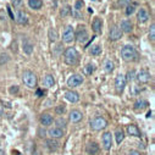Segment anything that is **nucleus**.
Listing matches in <instances>:
<instances>
[{
  "mask_svg": "<svg viewBox=\"0 0 155 155\" xmlns=\"http://www.w3.org/2000/svg\"><path fill=\"white\" fill-rule=\"evenodd\" d=\"M78 53L74 48H67L64 53V61L70 66H74L78 62Z\"/></svg>",
  "mask_w": 155,
  "mask_h": 155,
  "instance_id": "1",
  "label": "nucleus"
},
{
  "mask_svg": "<svg viewBox=\"0 0 155 155\" xmlns=\"http://www.w3.org/2000/svg\"><path fill=\"white\" fill-rule=\"evenodd\" d=\"M22 81L28 88H34L37 86V76L32 71H25L22 74Z\"/></svg>",
  "mask_w": 155,
  "mask_h": 155,
  "instance_id": "2",
  "label": "nucleus"
},
{
  "mask_svg": "<svg viewBox=\"0 0 155 155\" xmlns=\"http://www.w3.org/2000/svg\"><path fill=\"white\" fill-rule=\"evenodd\" d=\"M121 56L125 61H133L137 58V51L132 45H125L121 50Z\"/></svg>",
  "mask_w": 155,
  "mask_h": 155,
  "instance_id": "3",
  "label": "nucleus"
},
{
  "mask_svg": "<svg viewBox=\"0 0 155 155\" xmlns=\"http://www.w3.org/2000/svg\"><path fill=\"white\" fill-rule=\"evenodd\" d=\"M107 126V122L101 116H95L93 120H91V128L93 131H101Z\"/></svg>",
  "mask_w": 155,
  "mask_h": 155,
  "instance_id": "4",
  "label": "nucleus"
},
{
  "mask_svg": "<svg viewBox=\"0 0 155 155\" xmlns=\"http://www.w3.org/2000/svg\"><path fill=\"white\" fill-rule=\"evenodd\" d=\"M74 37L77 38V42L78 43H86L88 41V32L84 26H80L77 28V32L74 33Z\"/></svg>",
  "mask_w": 155,
  "mask_h": 155,
  "instance_id": "5",
  "label": "nucleus"
},
{
  "mask_svg": "<svg viewBox=\"0 0 155 155\" xmlns=\"http://www.w3.org/2000/svg\"><path fill=\"white\" fill-rule=\"evenodd\" d=\"M74 39V29L72 26H67L62 33V41L65 43H71Z\"/></svg>",
  "mask_w": 155,
  "mask_h": 155,
  "instance_id": "6",
  "label": "nucleus"
},
{
  "mask_svg": "<svg viewBox=\"0 0 155 155\" xmlns=\"http://www.w3.org/2000/svg\"><path fill=\"white\" fill-rule=\"evenodd\" d=\"M126 77L124 74H119L117 77H116V80H115V87H116V91H117L119 93H122L125 87H126Z\"/></svg>",
  "mask_w": 155,
  "mask_h": 155,
  "instance_id": "7",
  "label": "nucleus"
},
{
  "mask_svg": "<svg viewBox=\"0 0 155 155\" xmlns=\"http://www.w3.org/2000/svg\"><path fill=\"white\" fill-rule=\"evenodd\" d=\"M82 82H83V77L81 74H72L67 80V86L68 87H77V86L82 84Z\"/></svg>",
  "mask_w": 155,
  "mask_h": 155,
  "instance_id": "8",
  "label": "nucleus"
},
{
  "mask_svg": "<svg viewBox=\"0 0 155 155\" xmlns=\"http://www.w3.org/2000/svg\"><path fill=\"white\" fill-rule=\"evenodd\" d=\"M122 37V31L120 29L119 26H112V28L110 29V39L111 41H119Z\"/></svg>",
  "mask_w": 155,
  "mask_h": 155,
  "instance_id": "9",
  "label": "nucleus"
},
{
  "mask_svg": "<svg viewBox=\"0 0 155 155\" xmlns=\"http://www.w3.org/2000/svg\"><path fill=\"white\" fill-rule=\"evenodd\" d=\"M101 140H103V147H104L105 150H109L112 147V137H111V133L110 132H105L103 134Z\"/></svg>",
  "mask_w": 155,
  "mask_h": 155,
  "instance_id": "10",
  "label": "nucleus"
},
{
  "mask_svg": "<svg viewBox=\"0 0 155 155\" xmlns=\"http://www.w3.org/2000/svg\"><path fill=\"white\" fill-rule=\"evenodd\" d=\"M150 78H151V76H150V73L147 70H142L137 74V80H138L139 83H148L150 81Z\"/></svg>",
  "mask_w": 155,
  "mask_h": 155,
  "instance_id": "11",
  "label": "nucleus"
},
{
  "mask_svg": "<svg viewBox=\"0 0 155 155\" xmlns=\"http://www.w3.org/2000/svg\"><path fill=\"white\" fill-rule=\"evenodd\" d=\"M15 20H16V22H17L18 25H26L27 21H28V16H27V14H26L23 10H18V11L16 12Z\"/></svg>",
  "mask_w": 155,
  "mask_h": 155,
  "instance_id": "12",
  "label": "nucleus"
},
{
  "mask_svg": "<svg viewBox=\"0 0 155 155\" xmlns=\"http://www.w3.org/2000/svg\"><path fill=\"white\" fill-rule=\"evenodd\" d=\"M49 136L53 138V139H58V138H61L64 136V131L62 128H59V127H53L48 131Z\"/></svg>",
  "mask_w": 155,
  "mask_h": 155,
  "instance_id": "13",
  "label": "nucleus"
},
{
  "mask_svg": "<svg viewBox=\"0 0 155 155\" xmlns=\"http://www.w3.org/2000/svg\"><path fill=\"white\" fill-rule=\"evenodd\" d=\"M65 98L70 101V103H77L80 101V94L77 92H73V91H68L65 93Z\"/></svg>",
  "mask_w": 155,
  "mask_h": 155,
  "instance_id": "14",
  "label": "nucleus"
},
{
  "mask_svg": "<svg viewBox=\"0 0 155 155\" xmlns=\"http://www.w3.org/2000/svg\"><path fill=\"white\" fill-rule=\"evenodd\" d=\"M82 117H83V115H82V112L80 110H72L70 112V120L72 122H74V124L76 122H80L82 120Z\"/></svg>",
  "mask_w": 155,
  "mask_h": 155,
  "instance_id": "15",
  "label": "nucleus"
},
{
  "mask_svg": "<svg viewBox=\"0 0 155 155\" xmlns=\"http://www.w3.org/2000/svg\"><path fill=\"white\" fill-rule=\"evenodd\" d=\"M149 18H150V15H149V12H148L145 9H140V10L138 11V21H139L140 23L147 22Z\"/></svg>",
  "mask_w": 155,
  "mask_h": 155,
  "instance_id": "16",
  "label": "nucleus"
},
{
  "mask_svg": "<svg viewBox=\"0 0 155 155\" xmlns=\"http://www.w3.org/2000/svg\"><path fill=\"white\" fill-rule=\"evenodd\" d=\"M147 106H148V101L144 100V99H138V100L134 103V110H136L137 112L143 111Z\"/></svg>",
  "mask_w": 155,
  "mask_h": 155,
  "instance_id": "17",
  "label": "nucleus"
},
{
  "mask_svg": "<svg viewBox=\"0 0 155 155\" xmlns=\"http://www.w3.org/2000/svg\"><path fill=\"white\" fill-rule=\"evenodd\" d=\"M127 133L130 134V136H133V137H140L142 134H140V131H139V128L136 126V125H128L127 126Z\"/></svg>",
  "mask_w": 155,
  "mask_h": 155,
  "instance_id": "18",
  "label": "nucleus"
},
{
  "mask_svg": "<svg viewBox=\"0 0 155 155\" xmlns=\"http://www.w3.org/2000/svg\"><path fill=\"white\" fill-rule=\"evenodd\" d=\"M53 121H54V119L50 114H43L41 116V122L43 126H50L53 124Z\"/></svg>",
  "mask_w": 155,
  "mask_h": 155,
  "instance_id": "19",
  "label": "nucleus"
},
{
  "mask_svg": "<svg viewBox=\"0 0 155 155\" xmlns=\"http://www.w3.org/2000/svg\"><path fill=\"white\" fill-rule=\"evenodd\" d=\"M98 151H99V145H98L97 143L92 142V143H89V144L87 145V153H88L89 155H95Z\"/></svg>",
  "mask_w": 155,
  "mask_h": 155,
  "instance_id": "20",
  "label": "nucleus"
},
{
  "mask_svg": "<svg viewBox=\"0 0 155 155\" xmlns=\"http://www.w3.org/2000/svg\"><path fill=\"white\" fill-rule=\"evenodd\" d=\"M43 84H44V87H47V88H50V87H53V86L55 84L54 77H53L51 74H47V76L44 77V80H43Z\"/></svg>",
  "mask_w": 155,
  "mask_h": 155,
  "instance_id": "21",
  "label": "nucleus"
},
{
  "mask_svg": "<svg viewBox=\"0 0 155 155\" xmlns=\"http://www.w3.org/2000/svg\"><path fill=\"white\" fill-rule=\"evenodd\" d=\"M122 32H126V33H130L132 31V23L130 20H124L121 22V28H120Z\"/></svg>",
  "mask_w": 155,
  "mask_h": 155,
  "instance_id": "22",
  "label": "nucleus"
},
{
  "mask_svg": "<svg viewBox=\"0 0 155 155\" xmlns=\"http://www.w3.org/2000/svg\"><path fill=\"white\" fill-rule=\"evenodd\" d=\"M28 5L33 10H39L42 8V5H43V2H42V0H29Z\"/></svg>",
  "mask_w": 155,
  "mask_h": 155,
  "instance_id": "23",
  "label": "nucleus"
},
{
  "mask_svg": "<svg viewBox=\"0 0 155 155\" xmlns=\"http://www.w3.org/2000/svg\"><path fill=\"white\" fill-rule=\"evenodd\" d=\"M101 27H103V23H101V20L100 18H95L92 23V28L95 33H100L101 32Z\"/></svg>",
  "mask_w": 155,
  "mask_h": 155,
  "instance_id": "24",
  "label": "nucleus"
},
{
  "mask_svg": "<svg viewBox=\"0 0 155 155\" xmlns=\"http://www.w3.org/2000/svg\"><path fill=\"white\" fill-rule=\"evenodd\" d=\"M47 145H48V148H49L50 151H55V150L59 149V142L55 140V139H53V138L47 140Z\"/></svg>",
  "mask_w": 155,
  "mask_h": 155,
  "instance_id": "25",
  "label": "nucleus"
},
{
  "mask_svg": "<svg viewBox=\"0 0 155 155\" xmlns=\"http://www.w3.org/2000/svg\"><path fill=\"white\" fill-rule=\"evenodd\" d=\"M115 138H116V143L121 144V142H122L124 138H125V132H124L121 128L116 130V132H115Z\"/></svg>",
  "mask_w": 155,
  "mask_h": 155,
  "instance_id": "26",
  "label": "nucleus"
},
{
  "mask_svg": "<svg viewBox=\"0 0 155 155\" xmlns=\"http://www.w3.org/2000/svg\"><path fill=\"white\" fill-rule=\"evenodd\" d=\"M23 51L27 54V55H31L32 54V51H33V44H31L29 42H25L23 43Z\"/></svg>",
  "mask_w": 155,
  "mask_h": 155,
  "instance_id": "27",
  "label": "nucleus"
},
{
  "mask_svg": "<svg viewBox=\"0 0 155 155\" xmlns=\"http://www.w3.org/2000/svg\"><path fill=\"white\" fill-rule=\"evenodd\" d=\"M49 39L51 42H55L58 39V31L55 28H50L49 29Z\"/></svg>",
  "mask_w": 155,
  "mask_h": 155,
  "instance_id": "28",
  "label": "nucleus"
},
{
  "mask_svg": "<svg viewBox=\"0 0 155 155\" xmlns=\"http://www.w3.org/2000/svg\"><path fill=\"white\" fill-rule=\"evenodd\" d=\"M9 60H10L9 54H6V53H0V65H4V64H6V62H9Z\"/></svg>",
  "mask_w": 155,
  "mask_h": 155,
  "instance_id": "29",
  "label": "nucleus"
},
{
  "mask_svg": "<svg viewBox=\"0 0 155 155\" xmlns=\"http://www.w3.org/2000/svg\"><path fill=\"white\" fill-rule=\"evenodd\" d=\"M94 65H92V64H88V65H86L84 66V68H83V71H84V73L86 74H88V76H91L93 72H94Z\"/></svg>",
  "mask_w": 155,
  "mask_h": 155,
  "instance_id": "30",
  "label": "nucleus"
},
{
  "mask_svg": "<svg viewBox=\"0 0 155 155\" xmlns=\"http://www.w3.org/2000/svg\"><path fill=\"white\" fill-rule=\"evenodd\" d=\"M91 54L94 55V56L101 54V47H100V45H93L92 49H91Z\"/></svg>",
  "mask_w": 155,
  "mask_h": 155,
  "instance_id": "31",
  "label": "nucleus"
},
{
  "mask_svg": "<svg viewBox=\"0 0 155 155\" xmlns=\"http://www.w3.org/2000/svg\"><path fill=\"white\" fill-rule=\"evenodd\" d=\"M104 67H105L106 72H112L114 71V62L110 61V60H106L105 64H104Z\"/></svg>",
  "mask_w": 155,
  "mask_h": 155,
  "instance_id": "32",
  "label": "nucleus"
},
{
  "mask_svg": "<svg viewBox=\"0 0 155 155\" xmlns=\"http://www.w3.org/2000/svg\"><path fill=\"white\" fill-rule=\"evenodd\" d=\"M149 37H150V39L154 42L155 41V25L153 23L151 27H150V33H149Z\"/></svg>",
  "mask_w": 155,
  "mask_h": 155,
  "instance_id": "33",
  "label": "nucleus"
},
{
  "mask_svg": "<svg viewBox=\"0 0 155 155\" xmlns=\"http://www.w3.org/2000/svg\"><path fill=\"white\" fill-rule=\"evenodd\" d=\"M134 11H136V6H134V5H128L127 9H126V15L130 16V15H132Z\"/></svg>",
  "mask_w": 155,
  "mask_h": 155,
  "instance_id": "34",
  "label": "nucleus"
},
{
  "mask_svg": "<svg viewBox=\"0 0 155 155\" xmlns=\"http://www.w3.org/2000/svg\"><path fill=\"white\" fill-rule=\"evenodd\" d=\"M56 125H58V127H59V128H61V127H65V126H66V120L60 117V119L56 121Z\"/></svg>",
  "mask_w": 155,
  "mask_h": 155,
  "instance_id": "35",
  "label": "nucleus"
},
{
  "mask_svg": "<svg viewBox=\"0 0 155 155\" xmlns=\"http://www.w3.org/2000/svg\"><path fill=\"white\" fill-rule=\"evenodd\" d=\"M136 77V72L132 70V71H128V73H127V78L126 80H128V81H132L133 78Z\"/></svg>",
  "mask_w": 155,
  "mask_h": 155,
  "instance_id": "36",
  "label": "nucleus"
},
{
  "mask_svg": "<svg viewBox=\"0 0 155 155\" xmlns=\"http://www.w3.org/2000/svg\"><path fill=\"white\" fill-rule=\"evenodd\" d=\"M64 111H65V105H59L56 107V114L61 115V114H64Z\"/></svg>",
  "mask_w": 155,
  "mask_h": 155,
  "instance_id": "37",
  "label": "nucleus"
},
{
  "mask_svg": "<svg viewBox=\"0 0 155 155\" xmlns=\"http://www.w3.org/2000/svg\"><path fill=\"white\" fill-rule=\"evenodd\" d=\"M22 3H23V0H12V5L14 6H21Z\"/></svg>",
  "mask_w": 155,
  "mask_h": 155,
  "instance_id": "38",
  "label": "nucleus"
},
{
  "mask_svg": "<svg viewBox=\"0 0 155 155\" xmlns=\"http://www.w3.org/2000/svg\"><path fill=\"white\" fill-rule=\"evenodd\" d=\"M68 11H70V8H68V6L64 8V9L61 10V16H66V15L68 14Z\"/></svg>",
  "mask_w": 155,
  "mask_h": 155,
  "instance_id": "39",
  "label": "nucleus"
},
{
  "mask_svg": "<svg viewBox=\"0 0 155 155\" xmlns=\"http://www.w3.org/2000/svg\"><path fill=\"white\" fill-rule=\"evenodd\" d=\"M17 91H18V87H17V86H14V87L10 89V93L14 94V93H17Z\"/></svg>",
  "mask_w": 155,
  "mask_h": 155,
  "instance_id": "40",
  "label": "nucleus"
},
{
  "mask_svg": "<svg viewBox=\"0 0 155 155\" xmlns=\"http://www.w3.org/2000/svg\"><path fill=\"white\" fill-rule=\"evenodd\" d=\"M128 155H140V153H139L138 150H131V151L128 153Z\"/></svg>",
  "mask_w": 155,
  "mask_h": 155,
  "instance_id": "41",
  "label": "nucleus"
},
{
  "mask_svg": "<svg viewBox=\"0 0 155 155\" xmlns=\"http://www.w3.org/2000/svg\"><path fill=\"white\" fill-rule=\"evenodd\" d=\"M42 94H43V92H42V91H37V93H35V95H37V97H39V95H42Z\"/></svg>",
  "mask_w": 155,
  "mask_h": 155,
  "instance_id": "42",
  "label": "nucleus"
},
{
  "mask_svg": "<svg viewBox=\"0 0 155 155\" xmlns=\"http://www.w3.org/2000/svg\"><path fill=\"white\" fill-rule=\"evenodd\" d=\"M33 155H41V151H39V150H35V151L33 153Z\"/></svg>",
  "mask_w": 155,
  "mask_h": 155,
  "instance_id": "43",
  "label": "nucleus"
},
{
  "mask_svg": "<svg viewBox=\"0 0 155 155\" xmlns=\"http://www.w3.org/2000/svg\"><path fill=\"white\" fill-rule=\"evenodd\" d=\"M147 117H148V119H150V117H151V111H149V112H148V115H147Z\"/></svg>",
  "mask_w": 155,
  "mask_h": 155,
  "instance_id": "44",
  "label": "nucleus"
},
{
  "mask_svg": "<svg viewBox=\"0 0 155 155\" xmlns=\"http://www.w3.org/2000/svg\"><path fill=\"white\" fill-rule=\"evenodd\" d=\"M14 154H15V155H21V154H20L17 150H15V151H14Z\"/></svg>",
  "mask_w": 155,
  "mask_h": 155,
  "instance_id": "45",
  "label": "nucleus"
}]
</instances>
